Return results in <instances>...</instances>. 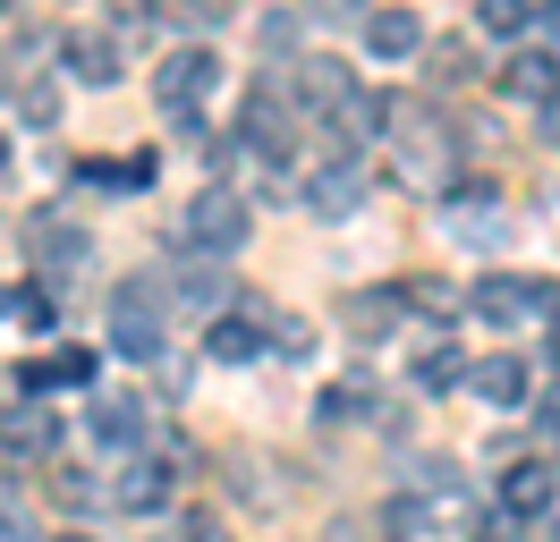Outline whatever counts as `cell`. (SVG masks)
Instances as JSON below:
<instances>
[{
	"instance_id": "6da1fadb",
	"label": "cell",
	"mask_w": 560,
	"mask_h": 542,
	"mask_svg": "<svg viewBox=\"0 0 560 542\" xmlns=\"http://www.w3.org/2000/svg\"><path fill=\"white\" fill-rule=\"evenodd\" d=\"M246 229H255V212H246L238 187H205V196L178 203V221H171V237L187 246V255H196V263H221V255H238Z\"/></svg>"
},
{
	"instance_id": "7a4b0ae2",
	"label": "cell",
	"mask_w": 560,
	"mask_h": 542,
	"mask_svg": "<svg viewBox=\"0 0 560 542\" xmlns=\"http://www.w3.org/2000/svg\"><path fill=\"white\" fill-rule=\"evenodd\" d=\"M110 347L137 356V365H153L171 347V288L162 280H119L110 288Z\"/></svg>"
},
{
	"instance_id": "3957f363",
	"label": "cell",
	"mask_w": 560,
	"mask_h": 542,
	"mask_svg": "<svg viewBox=\"0 0 560 542\" xmlns=\"http://www.w3.org/2000/svg\"><path fill=\"white\" fill-rule=\"evenodd\" d=\"M467 314H476L485 331H518V322H535V314H552V288L526 280V271H485L476 297H467Z\"/></svg>"
},
{
	"instance_id": "277c9868",
	"label": "cell",
	"mask_w": 560,
	"mask_h": 542,
	"mask_svg": "<svg viewBox=\"0 0 560 542\" xmlns=\"http://www.w3.org/2000/svg\"><path fill=\"white\" fill-rule=\"evenodd\" d=\"M221 85V60H212L205 43H187V51H171V60L153 68V94H162V110L171 119H196V102Z\"/></svg>"
},
{
	"instance_id": "5b68a950",
	"label": "cell",
	"mask_w": 560,
	"mask_h": 542,
	"mask_svg": "<svg viewBox=\"0 0 560 542\" xmlns=\"http://www.w3.org/2000/svg\"><path fill=\"white\" fill-rule=\"evenodd\" d=\"M26 255H35V271H51V280H69V271H85V255H94V237L77 229V221H60V212H35V221H26Z\"/></svg>"
},
{
	"instance_id": "8992f818",
	"label": "cell",
	"mask_w": 560,
	"mask_h": 542,
	"mask_svg": "<svg viewBox=\"0 0 560 542\" xmlns=\"http://www.w3.org/2000/svg\"><path fill=\"white\" fill-rule=\"evenodd\" d=\"M424 51V17L417 9H365V60H383V68H399V60H417Z\"/></svg>"
},
{
	"instance_id": "52a82bcc",
	"label": "cell",
	"mask_w": 560,
	"mask_h": 542,
	"mask_svg": "<svg viewBox=\"0 0 560 542\" xmlns=\"http://www.w3.org/2000/svg\"><path fill=\"white\" fill-rule=\"evenodd\" d=\"M340 314H349V339L383 347V339H399V322H408V288H357Z\"/></svg>"
},
{
	"instance_id": "ba28073f",
	"label": "cell",
	"mask_w": 560,
	"mask_h": 542,
	"mask_svg": "<svg viewBox=\"0 0 560 542\" xmlns=\"http://www.w3.org/2000/svg\"><path fill=\"white\" fill-rule=\"evenodd\" d=\"M85 424H94V440H110V449H137V440H153V406L128 399V390H103V399L85 406Z\"/></svg>"
},
{
	"instance_id": "9c48e42d",
	"label": "cell",
	"mask_w": 560,
	"mask_h": 542,
	"mask_svg": "<svg viewBox=\"0 0 560 542\" xmlns=\"http://www.w3.org/2000/svg\"><path fill=\"white\" fill-rule=\"evenodd\" d=\"M451 237L458 246H501V196L492 187H451Z\"/></svg>"
},
{
	"instance_id": "30bf717a",
	"label": "cell",
	"mask_w": 560,
	"mask_h": 542,
	"mask_svg": "<svg viewBox=\"0 0 560 542\" xmlns=\"http://www.w3.org/2000/svg\"><path fill=\"white\" fill-rule=\"evenodd\" d=\"M552 500H560V474H552V458H518V467L501 474V508H510V517H544Z\"/></svg>"
},
{
	"instance_id": "8fae6325",
	"label": "cell",
	"mask_w": 560,
	"mask_h": 542,
	"mask_svg": "<svg viewBox=\"0 0 560 542\" xmlns=\"http://www.w3.org/2000/svg\"><path fill=\"white\" fill-rule=\"evenodd\" d=\"M467 381H476V399L501 406V415H518V406L535 399V373H526V356H485Z\"/></svg>"
},
{
	"instance_id": "7c38bea8",
	"label": "cell",
	"mask_w": 560,
	"mask_h": 542,
	"mask_svg": "<svg viewBox=\"0 0 560 542\" xmlns=\"http://www.w3.org/2000/svg\"><path fill=\"white\" fill-rule=\"evenodd\" d=\"M399 178H408V187H442V178H451V144H442L433 119H417V128L399 136Z\"/></svg>"
},
{
	"instance_id": "4fadbf2b",
	"label": "cell",
	"mask_w": 560,
	"mask_h": 542,
	"mask_svg": "<svg viewBox=\"0 0 560 542\" xmlns=\"http://www.w3.org/2000/svg\"><path fill=\"white\" fill-rule=\"evenodd\" d=\"M357 203H365L357 162H331V169H315V178H306V212H315V221H349Z\"/></svg>"
},
{
	"instance_id": "5bb4252c",
	"label": "cell",
	"mask_w": 560,
	"mask_h": 542,
	"mask_svg": "<svg viewBox=\"0 0 560 542\" xmlns=\"http://www.w3.org/2000/svg\"><path fill=\"white\" fill-rule=\"evenodd\" d=\"M60 68H69L77 85H119V43H110V34H69V43H60Z\"/></svg>"
},
{
	"instance_id": "9a60e30c",
	"label": "cell",
	"mask_w": 560,
	"mask_h": 542,
	"mask_svg": "<svg viewBox=\"0 0 560 542\" xmlns=\"http://www.w3.org/2000/svg\"><path fill=\"white\" fill-rule=\"evenodd\" d=\"M238 136L255 144V153H289V102H280L272 85H255V94H246V119H238Z\"/></svg>"
},
{
	"instance_id": "2e32d148",
	"label": "cell",
	"mask_w": 560,
	"mask_h": 542,
	"mask_svg": "<svg viewBox=\"0 0 560 542\" xmlns=\"http://www.w3.org/2000/svg\"><path fill=\"white\" fill-rule=\"evenodd\" d=\"M205 356L212 365H255V356H264V331H255L246 314H212L205 322Z\"/></svg>"
},
{
	"instance_id": "e0dca14e",
	"label": "cell",
	"mask_w": 560,
	"mask_h": 542,
	"mask_svg": "<svg viewBox=\"0 0 560 542\" xmlns=\"http://www.w3.org/2000/svg\"><path fill=\"white\" fill-rule=\"evenodd\" d=\"M51 440H60V415H51V406H9V424H0V449H9V458H43Z\"/></svg>"
},
{
	"instance_id": "ac0fdd59",
	"label": "cell",
	"mask_w": 560,
	"mask_h": 542,
	"mask_svg": "<svg viewBox=\"0 0 560 542\" xmlns=\"http://www.w3.org/2000/svg\"><path fill=\"white\" fill-rule=\"evenodd\" d=\"M171 297L187 305V314H205V322H212V314L230 305V271H221V263H187V271L171 280Z\"/></svg>"
},
{
	"instance_id": "d6986e66",
	"label": "cell",
	"mask_w": 560,
	"mask_h": 542,
	"mask_svg": "<svg viewBox=\"0 0 560 542\" xmlns=\"http://www.w3.org/2000/svg\"><path fill=\"white\" fill-rule=\"evenodd\" d=\"M501 85L518 102H552L560 94V51H518V60L501 68Z\"/></svg>"
},
{
	"instance_id": "ffe728a7",
	"label": "cell",
	"mask_w": 560,
	"mask_h": 542,
	"mask_svg": "<svg viewBox=\"0 0 560 542\" xmlns=\"http://www.w3.org/2000/svg\"><path fill=\"white\" fill-rule=\"evenodd\" d=\"M110 500H119V508H162V500H171V467H162V458H137V467L110 483Z\"/></svg>"
},
{
	"instance_id": "44dd1931",
	"label": "cell",
	"mask_w": 560,
	"mask_h": 542,
	"mask_svg": "<svg viewBox=\"0 0 560 542\" xmlns=\"http://www.w3.org/2000/svg\"><path fill=\"white\" fill-rule=\"evenodd\" d=\"M357 85H349V68L340 60H298V102H315V110H340Z\"/></svg>"
},
{
	"instance_id": "7402d4cb",
	"label": "cell",
	"mask_w": 560,
	"mask_h": 542,
	"mask_svg": "<svg viewBox=\"0 0 560 542\" xmlns=\"http://www.w3.org/2000/svg\"><path fill=\"white\" fill-rule=\"evenodd\" d=\"M315 415H323V424H374V415H383V399H374V381H331Z\"/></svg>"
},
{
	"instance_id": "603a6c76",
	"label": "cell",
	"mask_w": 560,
	"mask_h": 542,
	"mask_svg": "<svg viewBox=\"0 0 560 542\" xmlns=\"http://www.w3.org/2000/svg\"><path fill=\"white\" fill-rule=\"evenodd\" d=\"M467 381V356H458L451 339H424V356H417V390L424 399H442V390H458Z\"/></svg>"
},
{
	"instance_id": "cb8c5ba5",
	"label": "cell",
	"mask_w": 560,
	"mask_h": 542,
	"mask_svg": "<svg viewBox=\"0 0 560 542\" xmlns=\"http://www.w3.org/2000/svg\"><path fill=\"white\" fill-rule=\"evenodd\" d=\"M526 26H535V0H476V34L492 43H518Z\"/></svg>"
},
{
	"instance_id": "d4e9b609",
	"label": "cell",
	"mask_w": 560,
	"mask_h": 542,
	"mask_svg": "<svg viewBox=\"0 0 560 542\" xmlns=\"http://www.w3.org/2000/svg\"><path fill=\"white\" fill-rule=\"evenodd\" d=\"M264 347L298 365V356H315V322H306V314H272V331H264Z\"/></svg>"
},
{
	"instance_id": "484cf974",
	"label": "cell",
	"mask_w": 560,
	"mask_h": 542,
	"mask_svg": "<svg viewBox=\"0 0 560 542\" xmlns=\"http://www.w3.org/2000/svg\"><path fill=\"white\" fill-rule=\"evenodd\" d=\"M43 365H51V390H60V381H69V390H94L103 356H94V347H60V356H43Z\"/></svg>"
},
{
	"instance_id": "4316f807",
	"label": "cell",
	"mask_w": 560,
	"mask_h": 542,
	"mask_svg": "<svg viewBox=\"0 0 560 542\" xmlns=\"http://www.w3.org/2000/svg\"><path fill=\"white\" fill-rule=\"evenodd\" d=\"M408 314H433V322H451V314H458V297L442 288V280H408Z\"/></svg>"
},
{
	"instance_id": "83f0119b",
	"label": "cell",
	"mask_w": 560,
	"mask_h": 542,
	"mask_svg": "<svg viewBox=\"0 0 560 542\" xmlns=\"http://www.w3.org/2000/svg\"><path fill=\"white\" fill-rule=\"evenodd\" d=\"M433 76H442V85L476 76V51H467V43H442V51H433Z\"/></svg>"
},
{
	"instance_id": "f1b7e54d",
	"label": "cell",
	"mask_w": 560,
	"mask_h": 542,
	"mask_svg": "<svg viewBox=\"0 0 560 542\" xmlns=\"http://www.w3.org/2000/svg\"><path fill=\"white\" fill-rule=\"evenodd\" d=\"M51 110H60L51 85H26V94H18V119H26V128H51Z\"/></svg>"
},
{
	"instance_id": "f546056e",
	"label": "cell",
	"mask_w": 560,
	"mask_h": 542,
	"mask_svg": "<svg viewBox=\"0 0 560 542\" xmlns=\"http://www.w3.org/2000/svg\"><path fill=\"white\" fill-rule=\"evenodd\" d=\"M230 9H238V0H178V17H187V26H221Z\"/></svg>"
},
{
	"instance_id": "4dcf8cb0",
	"label": "cell",
	"mask_w": 560,
	"mask_h": 542,
	"mask_svg": "<svg viewBox=\"0 0 560 542\" xmlns=\"http://www.w3.org/2000/svg\"><path fill=\"white\" fill-rule=\"evenodd\" d=\"M476 542H518V517L501 508V517H476Z\"/></svg>"
},
{
	"instance_id": "1f68e13d",
	"label": "cell",
	"mask_w": 560,
	"mask_h": 542,
	"mask_svg": "<svg viewBox=\"0 0 560 542\" xmlns=\"http://www.w3.org/2000/svg\"><path fill=\"white\" fill-rule=\"evenodd\" d=\"M535 136H544V144L560 153V94H552V102H535Z\"/></svg>"
},
{
	"instance_id": "d6a6232c",
	"label": "cell",
	"mask_w": 560,
	"mask_h": 542,
	"mask_svg": "<svg viewBox=\"0 0 560 542\" xmlns=\"http://www.w3.org/2000/svg\"><path fill=\"white\" fill-rule=\"evenodd\" d=\"M298 43V17H264V51H289Z\"/></svg>"
},
{
	"instance_id": "836d02e7",
	"label": "cell",
	"mask_w": 560,
	"mask_h": 542,
	"mask_svg": "<svg viewBox=\"0 0 560 542\" xmlns=\"http://www.w3.org/2000/svg\"><path fill=\"white\" fill-rule=\"evenodd\" d=\"M306 9H315V17H365L374 0H306Z\"/></svg>"
},
{
	"instance_id": "e575fe53",
	"label": "cell",
	"mask_w": 560,
	"mask_h": 542,
	"mask_svg": "<svg viewBox=\"0 0 560 542\" xmlns=\"http://www.w3.org/2000/svg\"><path fill=\"white\" fill-rule=\"evenodd\" d=\"M0 542H43V534L26 526V517H18V508H0Z\"/></svg>"
},
{
	"instance_id": "d590c367",
	"label": "cell",
	"mask_w": 560,
	"mask_h": 542,
	"mask_svg": "<svg viewBox=\"0 0 560 542\" xmlns=\"http://www.w3.org/2000/svg\"><path fill=\"white\" fill-rule=\"evenodd\" d=\"M110 9H119V26H137V17L153 26V0H110Z\"/></svg>"
},
{
	"instance_id": "8d00e7d4",
	"label": "cell",
	"mask_w": 560,
	"mask_h": 542,
	"mask_svg": "<svg viewBox=\"0 0 560 542\" xmlns=\"http://www.w3.org/2000/svg\"><path fill=\"white\" fill-rule=\"evenodd\" d=\"M544 542H560V500H552V508H544Z\"/></svg>"
},
{
	"instance_id": "74e56055",
	"label": "cell",
	"mask_w": 560,
	"mask_h": 542,
	"mask_svg": "<svg viewBox=\"0 0 560 542\" xmlns=\"http://www.w3.org/2000/svg\"><path fill=\"white\" fill-rule=\"evenodd\" d=\"M544 26H552V34H560V0H544Z\"/></svg>"
},
{
	"instance_id": "f35d334b",
	"label": "cell",
	"mask_w": 560,
	"mask_h": 542,
	"mask_svg": "<svg viewBox=\"0 0 560 542\" xmlns=\"http://www.w3.org/2000/svg\"><path fill=\"white\" fill-rule=\"evenodd\" d=\"M0 169H9V136H0Z\"/></svg>"
},
{
	"instance_id": "ab89813d",
	"label": "cell",
	"mask_w": 560,
	"mask_h": 542,
	"mask_svg": "<svg viewBox=\"0 0 560 542\" xmlns=\"http://www.w3.org/2000/svg\"><path fill=\"white\" fill-rule=\"evenodd\" d=\"M552 356H560V322H552Z\"/></svg>"
},
{
	"instance_id": "60d3db41",
	"label": "cell",
	"mask_w": 560,
	"mask_h": 542,
	"mask_svg": "<svg viewBox=\"0 0 560 542\" xmlns=\"http://www.w3.org/2000/svg\"><path fill=\"white\" fill-rule=\"evenodd\" d=\"M552 322H560V288H552Z\"/></svg>"
},
{
	"instance_id": "b9f144b4",
	"label": "cell",
	"mask_w": 560,
	"mask_h": 542,
	"mask_svg": "<svg viewBox=\"0 0 560 542\" xmlns=\"http://www.w3.org/2000/svg\"><path fill=\"white\" fill-rule=\"evenodd\" d=\"M0 94H9V68H0Z\"/></svg>"
},
{
	"instance_id": "7bdbcfd3",
	"label": "cell",
	"mask_w": 560,
	"mask_h": 542,
	"mask_svg": "<svg viewBox=\"0 0 560 542\" xmlns=\"http://www.w3.org/2000/svg\"><path fill=\"white\" fill-rule=\"evenodd\" d=\"M0 314H9V288H0Z\"/></svg>"
},
{
	"instance_id": "ee69618b",
	"label": "cell",
	"mask_w": 560,
	"mask_h": 542,
	"mask_svg": "<svg viewBox=\"0 0 560 542\" xmlns=\"http://www.w3.org/2000/svg\"><path fill=\"white\" fill-rule=\"evenodd\" d=\"M60 542H85V534H60Z\"/></svg>"
},
{
	"instance_id": "f6af8a7d",
	"label": "cell",
	"mask_w": 560,
	"mask_h": 542,
	"mask_svg": "<svg viewBox=\"0 0 560 542\" xmlns=\"http://www.w3.org/2000/svg\"><path fill=\"white\" fill-rule=\"evenodd\" d=\"M0 9H9V0H0Z\"/></svg>"
}]
</instances>
